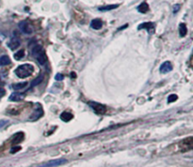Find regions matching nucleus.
<instances>
[{"instance_id": "f257e3e1", "label": "nucleus", "mask_w": 193, "mask_h": 167, "mask_svg": "<svg viewBox=\"0 0 193 167\" xmlns=\"http://www.w3.org/2000/svg\"><path fill=\"white\" fill-rule=\"evenodd\" d=\"M34 67L31 64H23L16 68L15 70V74L19 78H28L33 73Z\"/></svg>"}, {"instance_id": "f03ea898", "label": "nucleus", "mask_w": 193, "mask_h": 167, "mask_svg": "<svg viewBox=\"0 0 193 167\" xmlns=\"http://www.w3.org/2000/svg\"><path fill=\"white\" fill-rule=\"evenodd\" d=\"M31 53H32V55L35 57V59L39 62L40 65H43V66L45 65V63L47 61V57L43 47H41V45L40 44L35 45V46L32 48Z\"/></svg>"}, {"instance_id": "7ed1b4c3", "label": "nucleus", "mask_w": 193, "mask_h": 167, "mask_svg": "<svg viewBox=\"0 0 193 167\" xmlns=\"http://www.w3.org/2000/svg\"><path fill=\"white\" fill-rule=\"evenodd\" d=\"M193 147V139L192 137H187L180 141L178 144V151L180 152H187L192 149Z\"/></svg>"}, {"instance_id": "20e7f679", "label": "nucleus", "mask_w": 193, "mask_h": 167, "mask_svg": "<svg viewBox=\"0 0 193 167\" xmlns=\"http://www.w3.org/2000/svg\"><path fill=\"white\" fill-rule=\"evenodd\" d=\"M67 160L66 159H59V160H52L49 161L47 162H44V164L39 165L38 167H57V166H60L62 164H67Z\"/></svg>"}, {"instance_id": "39448f33", "label": "nucleus", "mask_w": 193, "mask_h": 167, "mask_svg": "<svg viewBox=\"0 0 193 167\" xmlns=\"http://www.w3.org/2000/svg\"><path fill=\"white\" fill-rule=\"evenodd\" d=\"M19 28H20V30L24 34H28V35H30V34L33 33L32 25L28 21H21L20 23H19Z\"/></svg>"}, {"instance_id": "423d86ee", "label": "nucleus", "mask_w": 193, "mask_h": 167, "mask_svg": "<svg viewBox=\"0 0 193 167\" xmlns=\"http://www.w3.org/2000/svg\"><path fill=\"white\" fill-rule=\"evenodd\" d=\"M90 106L98 115H104L105 111H107V107L103 104L98 103V102H90Z\"/></svg>"}, {"instance_id": "0eeeda50", "label": "nucleus", "mask_w": 193, "mask_h": 167, "mask_svg": "<svg viewBox=\"0 0 193 167\" xmlns=\"http://www.w3.org/2000/svg\"><path fill=\"white\" fill-rule=\"evenodd\" d=\"M43 115V110L41 107H38L34 110V112L29 116L28 120L29 121H36L38 119H40L41 116Z\"/></svg>"}, {"instance_id": "6e6552de", "label": "nucleus", "mask_w": 193, "mask_h": 167, "mask_svg": "<svg viewBox=\"0 0 193 167\" xmlns=\"http://www.w3.org/2000/svg\"><path fill=\"white\" fill-rule=\"evenodd\" d=\"M26 97V94L23 93V92H13L10 95L9 97V101H21L25 99Z\"/></svg>"}, {"instance_id": "1a4fd4ad", "label": "nucleus", "mask_w": 193, "mask_h": 167, "mask_svg": "<svg viewBox=\"0 0 193 167\" xmlns=\"http://www.w3.org/2000/svg\"><path fill=\"white\" fill-rule=\"evenodd\" d=\"M25 138V134L24 132L22 131H19V132H16L13 136H12V139H11V144H12V146H15V145H18V144H20L23 140Z\"/></svg>"}, {"instance_id": "9d476101", "label": "nucleus", "mask_w": 193, "mask_h": 167, "mask_svg": "<svg viewBox=\"0 0 193 167\" xmlns=\"http://www.w3.org/2000/svg\"><path fill=\"white\" fill-rule=\"evenodd\" d=\"M159 70L161 73H168L171 70H172V64L170 61H165L160 65Z\"/></svg>"}, {"instance_id": "9b49d317", "label": "nucleus", "mask_w": 193, "mask_h": 167, "mask_svg": "<svg viewBox=\"0 0 193 167\" xmlns=\"http://www.w3.org/2000/svg\"><path fill=\"white\" fill-rule=\"evenodd\" d=\"M20 45H21V40L17 37L12 38V39L10 40V42L8 43V46H9L10 50H15V49H17Z\"/></svg>"}, {"instance_id": "f8f14e48", "label": "nucleus", "mask_w": 193, "mask_h": 167, "mask_svg": "<svg viewBox=\"0 0 193 167\" xmlns=\"http://www.w3.org/2000/svg\"><path fill=\"white\" fill-rule=\"evenodd\" d=\"M138 29H146L147 31H149L150 33H153L154 30V24L152 22H147V23H143V24L139 25L138 26Z\"/></svg>"}, {"instance_id": "ddd939ff", "label": "nucleus", "mask_w": 193, "mask_h": 167, "mask_svg": "<svg viewBox=\"0 0 193 167\" xmlns=\"http://www.w3.org/2000/svg\"><path fill=\"white\" fill-rule=\"evenodd\" d=\"M102 26H103V22H102L100 19H94V20H92V23H90V27L92 29L99 30L102 28Z\"/></svg>"}, {"instance_id": "4468645a", "label": "nucleus", "mask_w": 193, "mask_h": 167, "mask_svg": "<svg viewBox=\"0 0 193 167\" xmlns=\"http://www.w3.org/2000/svg\"><path fill=\"white\" fill-rule=\"evenodd\" d=\"M73 117H74L73 114L68 113V112H63L61 115H60V119L64 121V122H69V121L73 119Z\"/></svg>"}, {"instance_id": "2eb2a0df", "label": "nucleus", "mask_w": 193, "mask_h": 167, "mask_svg": "<svg viewBox=\"0 0 193 167\" xmlns=\"http://www.w3.org/2000/svg\"><path fill=\"white\" fill-rule=\"evenodd\" d=\"M10 64V58L7 55L0 56V66H7Z\"/></svg>"}, {"instance_id": "dca6fc26", "label": "nucleus", "mask_w": 193, "mask_h": 167, "mask_svg": "<svg viewBox=\"0 0 193 167\" xmlns=\"http://www.w3.org/2000/svg\"><path fill=\"white\" fill-rule=\"evenodd\" d=\"M138 10L141 13H146L149 10V5L146 2H142L141 5L138 6Z\"/></svg>"}, {"instance_id": "f3484780", "label": "nucleus", "mask_w": 193, "mask_h": 167, "mask_svg": "<svg viewBox=\"0 0 193 167\" xmlns=\"http://www.w3.org/2000/svg\"><path fill=\"white\" fill-rule=\"evenodd\" d=\"M118 7H119V5H117V4H115V5H107V6L100 7L98 10H99L100 11H108V10H115V9H117Z\"/></svg>"}, {"instance_id": "a211bd4d", "label": "nucleus", "mask_w": 193, "mask_h": 167, "mask_svg": "<svg viewBox=\"0 0 193 167\" xmlns=\"http://www.w3.org/2000/svg\"><path fill=\"white\" fill-rule=\"evenodd\" d=\"M187 25H186V24H180V25H179V34H180V36L181 37H185L187 35Z\"/></svg>"}, {"instance_id": "6ab92c4d", "label": "nucleus", "mask_w": 193, "mask_h": 167, "mask_svg": "<svg viewBox=\"0 0 193 167\" xmlns=\"http://www.w3.org/2000/svg\"><path fill=\"white\" fill-rule=\"evenodd\" d=\"M28 86V83L26 82H23V83H18V84H14V85H12V88L14 90H21L23 88H25V87Z\"/></svg>"}, {"instance_id": "aec40b11", "label": "nucleus", "mask_w": 193, "mask_h": 167, "mask_svg": "<svg viewBox=\"0 0 193 167\" xmlns=\"http://www.w3.org/2000/svg\"><path fill=\"white\" fill-rule=\"evenodd\" d=\"M13 57L15 60H21L25 57V50H23V49H21L20 51H18L17 53H15Z\"/></svg>"}, {"instance_id": "412c9836", "label": "nucleus", "mask_w": 193, "mask_h": 167, "mask_svg": "<svg viewBox=\"0 0 193 167\" xmlns=\"http://www.w3.org/2000/svg\"><path fill=\"white\" fill-rule=\"evenodd\" d=\"M43 74H41V75H39L37 78H35V80H33L32 82H31V87H34V86H38L39 84H41V82H43Z\"/></svg>"}, {"instance_id": "4be33fe9", "label": "nucleus", "mask_w": 193, "mask_h": 167, "mask_svg": "<svg viewBox=\"0 0 193 167\" xmlns=\"http://www.w3.org/2000/svg\"><path fill=\"white\" fill-rule=\"evenodd\" d=\"M177 99H178V97H177V95L172 94V95H171V96H170V97L168 98V101H169V102H173V101H177Z\"/></svg>"}, {"instance_id": "5701e85b", "label": "nucleus", "mask_w": 193, "mask_h": 167, "mask_svg": "<svg viewBox=\"0 0 193 167\" xmlns=\"http://www.w3.org/2000/svg\"><path fill=\"white\" fill-rule=\"evenodd\" d=\"M21 149V146H12V149H11V150H10V153H12V154H14V153H16L17 151H19Z\"/></svg>"}, {"instance_id": "b1692460", "label": "nucleus", "mask_w": 193, "mask_h": 167, "mask_svg": "<svg viewBox=\"0 0 193 167\" xmlns=\"http://www.w3.org/2000/svg\"><path fill=\"white\" fill-rule=\"evenodd\" d=\"M63 75L61 74V73H58V74H56V76H55V79L57 81H61V80H63Z\"/></svg>"}, {"instance_id": "393cba45", "label": "nucleus", "mask_w": 193, "mask_h": 167, "mask_svg": "<svg viewBox=\"0 0 193 167\" xmlns=\"http://www.w3.org/2000/svg\"><path fill=\"white\" fill-rule=\"evenodd\" d=\"M9 122V121H8L7 119H2V120H0V129H1L2 127H4L5 126V125Z\"/></svg>"}, {"instance_id": "a878e982", "label": "nucleus", "mask_w": 193, "mask_h": 167, "mask_svg": "<svg viewBox=\"0 0 193 167\" xmlns=\"http://www.w3.org/2000/svg\"><path fill=\"white\" fill-rule=\"evenodd\" d=\"M180 5H178V4H176V5L173 6V13H176L177 11H178L180 10Z\"/></svg>"}, {"instance_id": "bb28decb", "label": "nucleus", "mask_w": 193, "mask_h": 167, "mask_svg": "<svg viewBox=\"0 0 193 167\" xmlns=\"http://www.w3.org/2000/svg\"><path fill=\"white\" fill-rule=\"evenodd\" d=\"M5 93H6L5 89H4V88H2V87H0V97L4 96V95H5Z\"/></svg>"}, {"instance_id": "cd10ccee", "label": "nucleus", "mask_w": 193, "mask_h": 167, "mask_svg": "<svg viewBox=\"0 0 193 167\" xmlns=\"http://www.w3.org/2000/svg\"><path fill=\"white\" fill-rule=\"evenodd\" d=\"M71 76H72V77H77V75H75L74 73H71Z\"/></svg>"}]
</instances>
